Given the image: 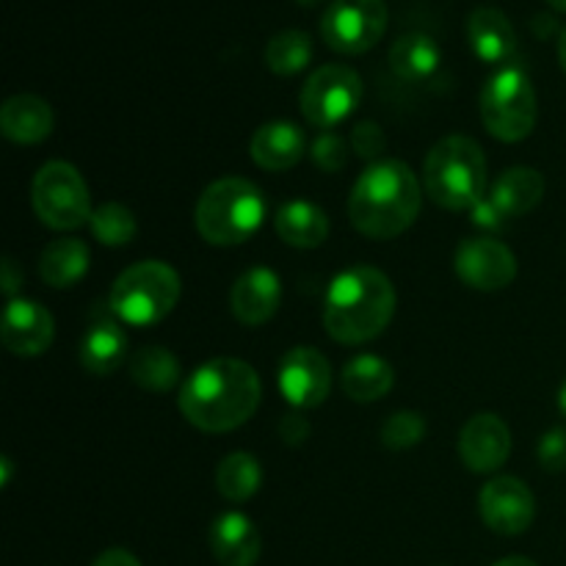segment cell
Returning a JSON list of instances; mask_svg holds the SVG:
<instances>
[{
    "instance_id": "cell-1",
    "label": "cell",
    "mask_w": 566,
    "mask_h": 566,
    "mask_svg": "<svg viewBox=\"0 0 566 566\" xmlns=\"http://www.w3.org/2000/svg\"><path fill=\"white\" fill-rule=\"evenodd\" d=\"M180 412L193 429L224 434L247 423L260 407V379L243 359L219 357L193 370L180 387Z\"/></svg>"
},
{
    "instance_id": "cell-2",
    "label": "cell",
    "mask_w": 566,
    "mask_h": 566,
    "mask_svg": "<svg viewBox=\"0 0 566 566\" xmlns=\"http://www.w3.org/2000/svg\"><path fill=\"white\" fill-rule=\"evenodd\" d=\"M420 202L418 175L403 160H376L354 182L348 219L363 235L387 241L415 224Z\"/></svg>"
},
{
    "instance_id": "cell-3",
    "label": "cell",
    "mask_w": 566,
    "mask_h": 566,
    "mask_svg": "<svg viewBox=\"0 0 566 566\" xmlns=\"http://www.w3.org/2000/svg\"><path fill=\"white\" fill-rule=\"evenodd\" d=\"M396 287L385 271L354 265L332 280L326 291L324 326L332 340L359 346L387 329L396 315Z\"/></svg>"
},
{
    "instance_id": "cell-4",
    "label": "cell",
    "mask_w": 566,
    "mask_h": 566,
    "mask_svg": "<svg viewBox=\"0 0 566 566\" xmlns=\"http://www.w3.org/2000/svg\"><path fill=\"white\" fill-rule=\"evenodd\" d=\"M265 197L243 177H221L199 197L193 221L197 232L213 247H238L260 230L265 219Z\"/></svg>"
},
{
    "instance_id": "cell-5",
    "label": "cell",
    "mask_w": 566,
    "mask_h": 566,
    "mask_svg": "<svg viewBox=\"0 0 566 566\" xmlns=\"http://www.w3.org/2000/svg\"><path fill=\"white\" fill-rule=\"evenodd\" d=\"M426 193L446 210H473L486 191L484 149L470 136L434 144L423 169Z\"/></svg>"
},
{
    "instance_id": "cell-6",
    "label": "cell",
    "mask_w": 566,
    "mask_h": 566,
    "mask_svg": "<svg viewBox=\"0 0 566 566\" xmlns=\"http://www.w3.org/2000/svg\"><path fill=\"white\" fill-rule=\"evenodd\" d=\"M180 302V276L160 260H142L130 265L111 291V310L116 318L133 326L164 321Z\"/></svg>"
},
{
    "instance_id": "cell-7",
    "label": "cell",
    "mask_w": 566,
    "mask_h": 566,
    "mask_svg": "<svg viewBox=\"0 0 566 566\" xmlns=\"http://www.w3.org/2000/svg\"><path fill=\"white\" fill-rule=\"evenodd\" d=\"M481 122L497 142H523L536 127V92L523 66H501L481 88Z\"/></svg>"
},
{
    "instance_id": "cell-8",
    "label": "cell",
    "mask_w": 566,
    "mask_h": 566,
    "mask_svg": "<svg viewBox=\"0 0 566 566\" xmlns=\"http://www.w3.org/2000/svg\"><path fill=\"white\" fill-rule=\"evenodd\" d=\"M33 210L50 230H77L92 221V197L81 171L64 160H50L33 177Z\"/></svg>"
},
{
    "instance_id": "cell-9",
    "label": "cell",
    "mask_w": 566,
    "mask_h": 566,
    "mask_svg": "<svg viewBox=\"0 0 566 566\" xmlns=\"http://www.w3.org/2000/svg\"><path fill=\"white\" fill-rule=\"evenodd\" d=\"M387 20L385 0H332L321 20V36L335 53L363 55L381 42Z\"/></svg>"
},
{
    "instance_id": "cell-10",
    "label": "cell",
    "mask_w": 566,
    "mask_h": 566,
    "mask_svg": "<svg viewBox=\"0 0 566 566\" xmlns=\"http://www.w3.org/2000/svg\"><path fill=\"white\" fill-rule=\"evenodd\" d=\"M363 77L346 64L318 66L302 88V114L310 125L329 130L357 111Z\"/></svg>"
},
{
    "instance_id": "cell-11",
    "label": "cell",
    "mask_w": 566,
    "mask_h": 566,
    "mask_svg": "<svg viewBox=\"0 0 566 566\" xmlns=\"http://www.w3.org/2000/svg\"><path fill=\"white\" fill-rule=\"evenodd\" d=\"M457 274L475 291H503L517 276V258L495 238H470L457 249Z\"/></svg>"
},
{
    "instance_id": "cell-12",
    "label": "cell",
    "mask_w": 566,
    "mask_h": 566,
    "mask_svg": "<svg viewBox=\"0 0 566 566\" xmlns=\"http://www.w3.org/2000/svg\"><path fill=\"white\" fill-rule=\"evenodd\" d=\"M481 520L501 536H517L531 528L536 517L534 492L514 475L490 481L479 495Z\"/></svg>"
},
{
    "instance_id": "cell-13",
    "label": "cell",
    "mask_w": 566,
    "mask_h": 566,
    "mask_svg": "<svg viewBox=\"0 0 566 566\" xmlns=\"http://www.w3.org/2000/svg\"><path fill=\"white\" fill-rule=\"evenodd\" d=\"M332 387V368L318 348L298 346L285 354L280 365V390L296 409H315L326 401Z\"/></svg>"
},
{
    "instance_id": "cell-14",
    "label": "cell",
    "mask_w": 566,
    "mask_h": 566,
    "mask_svg": "<svg viewBox=\"0 0 566 566\" xmlns=\"http://www.w3.org/2000/svg\"><path fill=\"white\" fill-rule=\"evenodd\" d=\"M55 324L53 315L36 302L28 298H11L3 310L0 324V340L17 357H39L53 346Z\"/></svg>"
},
{
    "instance_id": "cell-15",
    "label": "cell",
    "mask_w": 566,
    "mask_h": 566,
    "mask_svg": "<svg viewBox=\"0 0 566 566\" xmlns=\"http://www.w3.org/2000/svg\"><path fill=\"white\" fill-rule=\"evenodd\" d=\"M512 453V431L497 415H475L459 434V457L473 473H495Z\"/></svg>"
},
{
    "instance_id": "cell-16",
    "label": "cell",
    "mask_w": 566,
    "mask_h": 566,
    "mask_svg": "<svg viewBox=\"0 0 566 566\" xmlns=\"http://www.w3.org/2000/svg\"><path fill=\"white\" fill-rule=\"evenodd\" d=\"M282 302V282L271 269H249L232 285L230 304L241 324L260 326L274 318Z\"/></svg>"
},
{
    "instance_id": "cell-17",
    "label": "cell",
    "mask_w": 566,
    "mask_h": 566,
    "mask_svg": "<svg viewBox=\"0 0 566 566\" xmlns=\"http://www.w3.org/2000/svg\"><path fill=\"white\" fill-rule=\"evenodd\" d=\"M468 42L475 59L484 64H506L517 53V36H514L512 22L495 6H479L470 11Z\"/></svg>"
},
{
    "instance_id": "cell-18",
    "label": "cell",
    "mask_w": 566,
    "mask_h": 566,
    "mask_svg": "<svg viewBox=\"0 0 566 566\" xmlns=\"http://www.w3.org/2000/svg\"><path fill=\"white\" fill-rule=\"evenodd\" d=\"M210 551L221 566H254L263 551V539L247 514L227 512L216 517L210 528Z\"/></svg>"
},
{
    "instance_id": "cell-19",
    "label": "cell",
    "mask_w": 566,
    "mask_h": 566,
    "mask_svg": "<svg viewBox=\"0 0 566 566\" xmlns=\"http://www.w3.org/2000/svg\"><path fill=\"white\" fill-rule=\"evenodd\" d=\"M252 158L260 169L285 171L304 158L307 138L293 122H269L252 136Z\"/></svg>"
},
{
    "instance_id": "cell-20",
    "label": "cell",
    "mask_w": 566,
    "mask_h": 566,
    "mask_svg": "<svg viewBox=\"0 0 566 566\" xmlns=\"http://www.w3.org/2000/svg\"><path fill=\"white\" fill-rule=\"evenodd\" d=\"M0 130L14 144H39L53 133V108L36 94H14L0 108Z\"/></svg>"
},
{
    "instance_id": "cell-21",
    "label": "cell",
    "mask_w": 566,
    "mask_h": 566,
    "mask_svg": "<svg viewBox=\"0 0 566 566\" xmlns=\"http://www.w3.org/2000/svg\"><path fill=\"white\" fill-rule=\"evenodd\" d=\"M545 197V177L531 166H514L506 169L492 186L490 199L506 219L531 213Z\"/></svg>"
},
{
    "instance_id": "cell-22",
    "label": "cell",
    "mask_w": 566,
    "mask_h": 566,
    "mask_svg": "<svg viewBox=\"0 0 566 566\" xmlns=\"http://www.w3.org/2000/svg\"><path fill=\"white\" fill-rule=\"evenodd\" d=\"M92 252L81 238H59L48 243L39 258V274L50 287H72L86 276Z\"/></svg>"
},
{
    "instance_id": "cell-23",
    "label": "cell",
    "mask_w": 566,
    "mask_h": 566,
    "mask_svg": "<svg viewBox=\"0 0 566 566\" xmlns=\"http://www.w3.org/2000/svg\"><path fill=\"white\" fill-rule=\"evenodd\" d=\"M276 235L296 249H318L329 238V219L313 202H287L276 213Z\"/></svg>"
},
{
    "instance_id": "cell-24",
    "label": "cell",
    "mask_w": 566,
    "mask_h": 566,
    "mask_svg": "<svg viewBox=\"0 0 566 566\" xmlns=\"http://www.w3.org/2000/svg\"><path fill=\"white\" fill-rule=\"evenodd\" d=\"M440 44H437L429 33H403V36L390 48L392 72L407 83L429 81V77L440 70Z\"/></svg>"
},
{
    "instance_id": "cell-25",
    "label": "cell",
    "mask_w": 566,
    "mask_h": 566,
    "mask_svg": "<svg viewBox=\"0 0 566 566\" xmlns=\"http://www.w3.org/2000/svg\"><path fill=\"white\" fill-rule=\"evenodd\" d=\"M396 385V370L387 359L374 354H359L343 368V390L359 403H370L385 398Z\"/></svg>"
},
{
    "instance_id": "cell-26",
    "label": "cell",
    "mask_w": 566,
    "mask_h": 566,
    "mask_svg": "<svg viewBox=\"0 0 566 566\" xmlns=\"http://www.w3.org/2000/svg\"><path fill=\"white\" fill-rule=\"evenodd\" d=\"M127 357V335L116 324H97L81 343V363L88 374H114Z\"/></svg>"
},
{
    "instance_id": "cell-27",
    "label": "cell",
    "mask_w": 566,
    "mask_h": 566,
    "mask_svg": "<svg viewBox=\"0 0 566 566\" xmlns=\"http://www.w3.org/2000/svg\"><path fill=\"white\" fill-rule=\"evenodd\" d=\"M130 379L142 390L169 392L180 381V359L164 346H144L130 363Z\"/></svg>"
},
{
    "instance_id": "cell-28",
    "label": "cell",
    "mask_w": 566,
    "mask_h": 566,
    "mask_svg": "<svg viewBox=\"0 0 566 566\" xmlns=\"http://www.w3.org/2000/svg\"><path fill=\"white\" fill-rule=\"evenodd\" d=\"M310 61H313V39L298 28L274 33L265 44V66L280 77H291L307 70Z\"/></svg>"
},
{
    "instance_id": "cell-29",
    "label": "cell",
    "mask_w": 566,
    "mask_h": 566,
    "mask_svg": "<svg viewBox=\"0 0 566 566\" xmlns=\"http://www.w3.org/2000/svg\"><path fill=\"white\" fill-rule=\"evenodd\" d=\"M260 481H263V470H260V462L252 453H230L216 468V490L230 503L249 501L260 490Z\"/></svg>"
},
{
    "instance_id": "cell-30",
    "label": "cell",
    "mask_w": 566,
    "mask_h": 566,
    "mask_svg": "<svg viewBox=\"0 0 566 566\" xmlns=\"http://www.w3.org/2000/svg\"><path fill=\"white\" fill-rule=\"evenodd\" d=\"M88 227H92L94 238H97L99 243H105V247H125V243H130L138 232L136 216L119 202L99 205L92 213Z\"/></svg>"
},
{
    "instance_id": "cell-31",
    "label": "cell",
    "mask_w": 566,
    "mask_h": 566,
    "mask_svg": "<svg viewBox=\"0 0 566 566\" xmlns=\"http://www.w3.org/2000/svg\"><path fill=\"white\" fill-rule=\"evenodd\" d=\"M426 437V420L423 415L418 412H392L390 418L381 426V442H385L390 451H407V448H415L418 442H423Z\"/></svg>"
},
{
    "instance_id": "cell-32",
    "label": "cell",
    "mask_w": 566,
    "mask_h": 566,
    "mask_svg": "<svg viewBox=\"0 0 566 566\" xmlns=\"http://www.w3.org/2000/svg\"><path fill=\"white\" fill-rule=\"evenodd\" d=\"M310 155L324 171H340L348 160V147L337 133H321L310 147Z\"/></svg>"
},
{
    "instance_id": "cell-33",
    "label": "cell",
    "mask_w": 566,
    "mask_h": 566,
    "mask_svg": "<svg viewBox=\"0 0 566 566\" xmlns=\"http://www.w3.org/2000/svg\"><path fill=\"white\" fill-rule=\"evenodd\" d=\"M536 457H539V464L547 473H562V470H566V429L547 431L539 440Z\"/></svg>"
},
{
    "instance_id": "cell-34",
    "label": "cell",
    "mask_w": 566,
    "mask_h": 566,
    "mask_svg": "<svg viewBox=\"0 0 566 566\" xmlns=\"http://www.w3.org/2000/svg\"><path fill=\"white\" fill-rule=\"evenodd\" d=\"M352 147L359 158H379L387 147V138L374 122H359L352 130Z\"/></svg>"
},
{
    "instance_id": "cell-35",
    "label": "cell",
    "mask_w": 566,
    "mask_h": 566,
    "mask_svg": "<svg viewBox=\"0 0 566 566\" xmlns=\"http://www.w3.org/2000/svg\"><path fill=\"white\" fill-rule=\"evenodd\" d=\"M310 423L302 418V415H285L280 423V437L287 442V446H302L310 437Z\"/></svg>"
},
{
    "instance_id": "cell-36",
    "label": "cell",
    "mask_w": 566,
    "mask_h": 566,
    "mask_svg": "<svg viewBox=\"0 0 566 566\" xmlns=\"http://www.w3.org/2000/svg\"><path fill=\"white\" fill-rule=\"evenodd\" d=\"M473 219H475V224L486 227V230H501L503 221H506V216H503L501 210H497L495 205H492V199L484 197L473 208Z\"/></svg>"
},
{
    "instance_id": "cell-37",
    "label": "cell",
    "mask_w": 566,
    "mask_h": 566,
    "mask_svg": "<svg viewBox=\"0 0 566 566\" xmlns=\"http://www.w3.org/2000/svg\"><path fill=\"white\" fill-rule=\"evenodd\" d=\"M92 566H142V562L133 553L122 551V547H111V551L99 553Z\"/></svg>"
},
{
    "instance_id": "cell-38",
    "label": "cell",
    "mask_w": 566,
    "mask_h": 566,
    "mask_svg": "<svg viewBox=\"0 0 566 566\" xmlns=\"http://www.w3.org/2000/svg\"><path fill=\"white\" fill-rule=\"evenodd\" d=\"M22 285V271L17 269V263L11 258L3 260V293L9 296V302L14 298V293L20 291Z\"/></svg>"
},
{
    "instance_id": "cell-39",
    "label": "cell",
    "mask_w": 566,
    "mask_h": 566,
    "mask_svg": "<svg viewBox=\"0 0 566 566\" xmlns=\"http://www.w3.org/2000/svg\"><path fill=\"white\" fill-rule=\"evenodd\" d=\"M492 566H536L531 558H523V556H512V558H503V562L492 564Z\"/></svg>"
},
{
    "instance_id": "cell-40",
    "label": "cell",
    "mask_w": 566,
    "mask_h": 566,
    "mask_svg": "<svg viewBox=\"0 0 566 566\" xmlns=\"http://www.w3.org/2000/svg\"><path fill=\"white\" fill-rule=\"evenodd\" d=\"M558 61H562V70L566 72V28L562 31V39H558Z\"/></svg>"
},
{
    "instance_id": "cell-41",
    "label": "cell",
    "mask_w": 566,
    "mask_h": 566,
    "mask_svg": "<svg viewBox=\"0 0 566 566\" xmlns=\"http://www.w3.org/2000/svg\"><path fill=\"white\" fill-rule=\"evenodd\" d=\"M547 6H551V9H556V11H562V14H566V0H545Z\"/></svg>"
},
{
    "instance_id": "cell-42",
    "label": "cell",
    "mask_w": 566,
    "mask_h": 566,
    "mask_svg": "<svg viewBox=\"0 0 566 566\" xmlns=\"http://www.w3.org/2000/svg\"><path fill=\"white\" fill-rule=\"evenodd\" d=\"M558 409L566 415V381L562 385V390H558Z\"/></svg>"
},
{
    "instance_id": "cell-43",
    "label": "cell",
    "mask_w": 566,
    "mask_h": 566,
    "mask_svg": "<svg viewBox=\"0 0 566 566\" xmlns=\"http://www.w3.org/2000/svg\"><path fill=\"white\" fill-rule=\"evenodd\" d=\"M298 6H315V3H321V0H296Z\"/></svg>"
}]
</instances>
